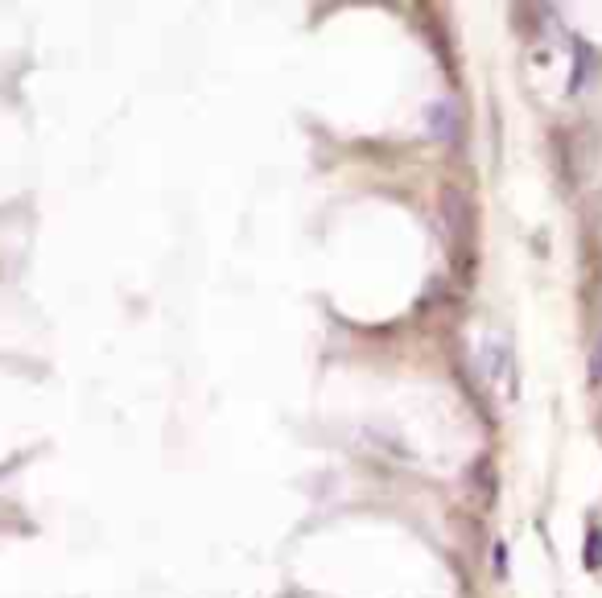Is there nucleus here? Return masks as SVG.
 <instances>
[{
  "instance_id": "obj_4",
  "label": "nucleus",
  "mask_w": 602,
  "mask_h": 598,
  "mask_svg": "<svg viewBox=\"0 0 602 598\" xmlns=\"http://www.w3.org/2000/svg\"><path fill=\"white\" fill-rule=\"evenodd\" d=\"M586 570H602V528L586 533Z\"/></svg>"
},
{
  "instance_id": "obj_3",
  "label": "nucleus",
  "mask_w": 602,
  "mask_h": 598,
  "mask_svg": "<svg viewBox=\"0 0 602 598\" xmlns=\"http://www.w3.org/2000/svg\"><path fill=\"white\" fill-rule=\"evenodd\" d=\"M471 491H479V504L483 508L495 504V467H491V458H479L475 467H471Z\"/></svg>"
},
{
  "instance_id": "obj_1",
  "label": "nucleus",
  "mask_w": 602,
  "mask_h": 598,
  "mask_svg": "<svg viewBox=\"0 0 602 598\" xmlns=\"http://www.w3.org/2000/svg\"><path fill=\"white\" fill-rule=\"evenodd\" d=\"M442 223L450 231V244H454V260H462V277H471L475 269V203L471 194L458 190V186H446L442 190Z\"/></svg>"
},
{
  "instance_id": "obj_5",
  "label": "nucleus",
  "mask_w": 602,
  "mask_h": 598,
  "mask_svg": "<svg viewBox=\"0 0 602 598\" xmlns=\"http://www.w3.org/2000/svg\"><path fill=\"white\" fill-rule=\"evenodd\" d=\"M590 384L602 388V335H598V343H594V351H590Z\"/></svg>"
},
{
  "instance_id": "obj_2",
  "label": "nucleus",
  "mask_w": 602,
  "mask_h": 598,
  "mask_svg": "<svg viewBox=\"0 0 602 598\" xmlns=\"http://www.w3.org/2000/svg\"><path fill=\"white\" fill-rule=\"evenodd\" d=\"M425 124H429L433 137H442V141H454V132H458V116H454L450 104H429Z\"/></svg>"
}]
</instances>
